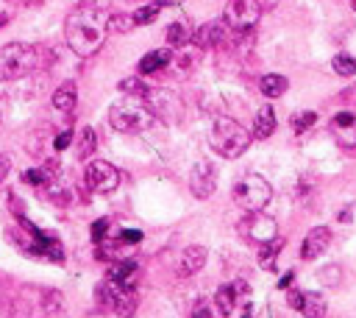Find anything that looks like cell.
<instances>
[{
    "instance_id": "6da1fadb",
    "label": "cell",
    "mask_w": 356,
    "mask_h": 318,
    "mask_svg": "<svg viewBox=\"0 0 356 318\" xmlns=\"http://www.w3.org/2000/svg\"><path fill=\"white\" fill-rule=\"evenodd\" d=\"M106 34H109V28H106V14L101 12V6L81 3L64 20V39H67L70 50L81 59L95 56L103 48Z\"/></svg>"
},
{
    "instance_id": "7a4b0ae2",
    "label": "cell",
    "mask_w": 356,
    "mask_h": 318,
    "mask_svg": "<svg viewBox=\"0 0 356 318\" xmlns=\"http://www.w3.org/2000/svg\"><path fill=\"white\" fill-rule=\"evenodd\" d=\"M42 68V48L12 42L0 48V81H14Z\"/></svg>"
},
{
    "instance_id": "3957f363",
    "label": "cell",
    "mask_w": 356,
    "mask_h": 318,
    "mask_svg": "<svg viewBox=\"0 0 356 318\" xmlns=\"http://www.w3.org/2000/svg\"><path fill=\"white\" fill-rule=\"evenodd\" d=\"M109 123L114 126L117 132H123V135H142V132H148L151 126L156 123V117L145 106V101L139 103L136 95H134V98H123L120 103H114L109 109Z\"/></svg>"
},
{
    "instance_id": "277c9868",
    "label": "cell",
    "mask_w": 356,
    "mask_h": 318,
    "mask_svg": "<svg viewBox=\"0 0 356 318\" xmlns=\"http://www.w3.org/2000/svg\"><path fill=\"white\" fill-rule=\"evenodd\" d=\"M209 140H211V148H215L223 159H237V157H242L248 151L253 137L242 129L234 117H218L215 126H211Z\"/></svg>"
},
{
    "instance_id": "5b68a950",
    "label": "cell",
    "mask_w": 356,
    "mask_h": 318,
    "mask_svg": "<svg viewBox=\"0 0 356 318\" xmlns=\"http://www.w3.org/2000/svg\"><path fill=\"white\" fill-rule=\"evenodd\" d=\"M270 199H273V187H270V181L264 176L245 173V176L237 179V184H234V201L242 210H248V212L264 210L270 204Z\"/></svg>"
},
{
    "instance_id": "8992f818",
    "label": "cell",
    "mask_w": 356,
    "mask_h": 318,
    "mask_svg": "<svg viewBox=\"0 0 356 318\" xmlns=\"http://www.w3.org/2000/svg\"><path fill=\"white\" fill-rule=\"evenodd\" d=\"M98 301H101L109 312H134V307H136L134 282H114V279H106V282L98 288Z\"/></svg>"
},
{
    "instance_id": "52a82bcc",
    "label": "cell",
    "mask_w": 356,
    "mask_h": 318,
    "mask_svg": "<svg viewBox=\"0 0 356 318\" xmlns=\"http://www.w3.org/2000/svg\"><path fill=\"white\" fill-rule=\"evenodd\" d=\"M215 304H218V312L220 315H245V312H251L248 285L242 279H234V282L220 285L218 293H215Z\"/></svg>"
},
{
    "instance_id": "ba28073f",
    "label": "cell",
    "mask_w": 356,
    "mask_h": 318,
    "mask_svg": "<svg viewBox=\"0 0 356 318\" xmlns=\"http://www.w3.org/2000/svg\"><path fill=\"white\" fill-rule=\"evenodd\" d=\"M259 17H262V3H259V0H229L226 12H223L226 26L240 31V34L253 31Z\"/></svg>"
},
{
    "instance_id": "9c48e42d",
    "label": "cell",
    "mask_w": 356,
    "mask_h": 318,
    "mask_svg": "<svg viewBox=\"0 0 356 318\" xmlns=\"http://www.w3.org/2000/svg\"><path fill=\"white\" fill-rule=\"evenodd\" d=\"M142 101H145V106L154 112L156 120H167V123H176L181 117V98L170 90H145V95H142Z\"/></svg>"
},
{
    "instance_id": "30bf717a",
    "label": "cell",
    "mask_w": 356,
    "mask_h": 318,
    "mask_svg": "<svg viewBox=\"0 0 356 318\" xmlns=\"http://www.w3.org/2000/svg\"><path fill=\"white\" fill-rule=\"evenodd\" d=\"M84 176H87V184L95 190V193H114V190L120 187V170L114 165L103 162V159L90 162Z\"/></svg>"
},
{
    "instance_id": "8fae6325",
    "label": "cell",
    "mask_w": 356,
    "mask_h": 318,
    "mask_svg": "<svg viewBox=\"0 0 356 318\" xmlns=\"http://www.w3.org/2000/svg\"><path fill=\"white\" fill-rule=\"evenodd\" d=\"M240 235L259 246V243L273 240V237L278 235V226H275V221H273L270 215H262V210H256V212H251V215L240 223Z\"/></svg>"
},
{
    "instance_id": "7c38bea8",
    "label": "cell",
    "mask_w": 356,
    "mask_h": 318,
    "mask_svg": "<svg viewBox=\"0 0 356 318\" xmlns=\"http://www.w3.org/2000/svg\"><path fill=\"white\" fill-rule=\"evenodd\" d=\"M331 137L339 143V148L356 151V112H339L331 117Z\"/></svg>"
},
{
    "instance_id": "4fadbf2b",
    "label": "cell",
    "mask_w": 356,
    "mask_h": 318,
    "mask_svg": "<svg viewBox=\"0 0 356 318\" xmlns=\"http://www.w3.org/2000/svg\"><path fill=\"white\" fill-rule=\"evenodd\" d=\"M189 187H192V193L198 199H209L211 193H215V187H218V170L200 159L189 173Z\"/></svg>"
},
{
    "instance_id": "5bb4252c",
    "label": "cell",
    "mask_w": 356,
    "mask_h": 318,
    "mask_svg": "<svg viewBox=\"0 0 356 318\" xmlns=\"http://www.w3.org/2000/svg\"><path fill=\"white\" fill-rule=\"evenodd\" d=\"M192 39H195L198 48H218V45H223V42L229 39V26H226V20L203 23V26L192 34Z\"/></svg>"
},
{
    "instance_id": "9a60e30c",
    "label": "cell",
    "mask_w": 356,
    "mask_h": 318,
    "mask_svg": "<svg viewBox=\"0 0 356 318\" xmlns=\"http://www.w3.org/2000/svg\"><path fill=\"white\" fill-rule=\"evenodd\" d=\"M328 243H331V229H328V226H315V229L304 237L301 257H304V260H317V257H323V251L328 248Z\"/></svg>"
},
{
    "instance_id": "2e32d148",
    "label": "cell",
    "mask_w": 356,
    "mask_h": 318,
    "mask_svg": "<svg viewBox=\"0 0 356 318\" xmlns=\"http://www.w3.org/2000/svg\"><path fill=\"white\" fill-rule=\"evenodd\" d=\"M170 61H173L170 45H167V48H156V50H151V53L142 56V61H139V73H142V76H154V73L165 70Z\"/></svg>"
},
{
    "instance_id": "e0dca14e",
    "label": "cell",
    "mask_w": 356,
    "mask_h": 318,
    "mask_svg": "<svg viewBox=\"0 0 356 318\" xmlns=\"http://www.w3.org/2000/svg\"><path fill=\"white\" fill-rule=\"evenodd\" d=\"M206 266V248L203 246H189L181 251V260H178V274L181 277H192Z\"/></svg>"
},
{
    "instance_id": "ac0fdd59",
    "label": "cell",
    "mask_w": 356,
    "mask_h": 318,
    "mask_svg": "<svg viewBox=\"0 0 356 318\" xmlns=\"http://www.w3.org/2000/svg\"><path fill=\"white\" fill-rule=\"evenodd\" d=\"M53 109L56 112H61V115H70L76 109V103H78V87H76V81H64L61 87H56V92H53Z\"/></svg>"
},
{
    "instance_id": "d6986e66",
    "label": "cell",
    "mask_w": 356,
    "mask_h": 318,
    "mask_svg": "<svg viewBox=\"0 0 356 318\" xmlns=\"http://www.w3.org/2000/svg\"><path fill=\"white\" fill-rule=\"evenodd\" d=\"M273 132H275V115H273V106H270V103H264V106L256 112V123H253L251 137H256V140H267Z\"/></svg>"
},
{
    "instance_id": "ffe728a7",
    "label": "cell",
    "mask_w": 356,
    "mask_h": 318,
    "mask_svg": "<svg viewBox=\"0 0 356 318\" xmlns=\"http://www.w3.org/2000/svg\"><path fill=\"white\" fill-rule=\"evenodd\" d=\"M59 162H45L42 168H31V170H25V181L28 184H36V187H50V181L59 176Z\"/></svg>"
},
{
    "instance_id": "44dd1931",
    "label": "cell",
    "mask_w": 356,
    "mask_h": 318,
    "mask_svg": "<svg viewBox=\"0 0 356 318\" xmlns=\"http://www.w3.org/2000/svg\"><path fill=\"white\" fill-rule=\"evenodd\" d=\"M281 248H284V240L278 235L273 240H267V243H259V266L264 271H273L275 268V257H278Z\"/></svg>"
},
{
    "instance_id": "7402d4cb",
    "label": "cell",
    "mask_w": 356,
    "mask_h": 318,
    "mask_svg": "<svg viewBox=\"0 0 356 318\" xmlns=\"http://www.w3.org/2000/svg\"><path fill=\"white\" fill-rule=\"evenodd\" d=\"M287 87H290V81L284 79V76H278V73H267V76H262V81H259V90H262V95H267V98L284 95V92H287Z\"/></svg>"
},
{
    "instance_id": "603a6c76",
    "label": "cell",
    "mask_w": 356,
    "mask_h": 318,
    "mask_svg": "<svg viewBox=\"0 0 356 318\" xmlns=\"http://www.w3.org/2000/svg\"><path fill=\"white\" fill-rule=\"evenodd\" d=\"M134 274H136V263H134V260H117V263L109 268L106 279H114V282H131V279H134Z\"/></svg>"
},
{
    "instance_id": "cb8c5ba5",
    "label": "cell",
    "mask_w": 356,
    "mask_h": 318,
    "mask_svg": "<svg viewBox=\"0 0 356 318\" xmlns=\"http://www.w3.org/2000/svg\"><path fill=\"white\" fill-rule=\"evenodd\" d=\"M95 148H98V137H95V132L90 129V126H84L81 129V135H78V159H90L92 154H95Z\"/></svg>"
},
{
    "instance_id": "d4e9b609",
    "label": "cell",
    "mask_w": 356,
    "mask_h": 318,
    "mask_svg": "<svg viewBox=\"0 0 356 318\" xmlns=\"http://www.w3.org/2000/svg\"><path fill=\"white\" fill-rule=\"evenodd\" d=\"M189 37H192V31H189L184 23H170V26L165 28V39H167L170 48H181Z\"/></svg>"
},
{
    "instance_id": "484cf974",
    "label": "cell",
    "mask_w": 356,
    "mask_h": 318,
    "mask_svg": "<svg viewBox=\"0 0 356 318\" xmlns=\"http://www.w3.org/2000/svg\"><path fill=\"white\" fill-rule=\"evenodd\" d=\"M106 28L109 34H128L131 28H136L131 14H106Z\"/></svg>"
},
{
    "instance_id": "4316f807",
    "label": "cell",
    "mask_w": 356,
    "mask_h": 318,
    "mask_svg": "<svg viewBox=\"0 0 356 318\" xmlns=\"http://www.w3.org/2000/svg\"><path fill=\"white\" fill-rule=\"evenodd\" d=\"M298 312H304V315H326V301H323V296H317V293H304Z\"/></svg>"
},
{
    "instance_id": "83f0119b",
    "label": "cell",
    "mask_w": 356,
    "mask_h": 318,
    "mask_svg": "<svg viewBox=\"0 0 356 318\" xmlns=\"http://www.w3.org/2000/svg\"><path fill=\"white\" fill-rule=\"evenodd\" d=\"M131 17H134V23H136V26H151V23L159 17V3H156V0H151V3L139 6Z\"/></svg>"
},
{
    "instance_id": "f1b7e54d",
    "label": "cell",
    "mask_w": 356,
    "mask_h": 318,
    "mask_svg": "<svg viewBox=\"0 0 356 318\" xmlns=\"http://www.w3.org/2000/svg\"><path fill=\"white\" fill-rule=\"evenodd\" d=\"M293 132L295 135H304V132H309L312 129V126L317 123V115L315 112H301V115H293Z\"/></svg>"
},
{
    "instance_id": "f546056e",
    "label": "cell",
    "mask_w": 356,
    "mask_h": 318,
    "mask_svg": "<svg viewBox=\"0 0 356 318\" xmlns=\"http://www.w3.org/2000/svg\"><path fill=\"white\" fill-rule=\"evenodd\" d=\"M334 70H337L339 76H356V59L348 56V53L334 56Z\"/></svg>"
},
{
    "instance_id": "4dcf8cb0",
    "label": "cell",
    "mask_w": 356,
    "mask_h": 318,
    "mask_svg": "<svg viewBox=\"0 0 356 318\" xmlns=\"http://www.w3.org/2000/svg\"><path fill=\"white\" fill-rule=\"evenodd\" d=\"M145 81H139L136 76H131V79H123L120 81V92H125V95H136V98H142L145 95Z\"/></svg>"
},
{
    "instance_id": "1f68e13d",
    "label": "cell",
    "mask_w": 356,
    "mask_h": 318,
    "mask_svg": "<svg viewBox=\"0 0 356 318\" xmlns=\"http://www.w3.org/2000/svg\"><path fill=\"white\" fill-rule=\"evenodd\" d=\"M12 17H14L12 0H0V28H3L6 23H12Z\"/></svg>"
},
{
    "instance_id": "d6a6232c",
    "label": "cell",
    "mask_w": 356,
    "mask_h": 318,
    "mask_svg": "<svg viewBox=\"0 0 356 318\" xmlns=\"http://www.w3.org/2000/svg\"><path fill=\"white\" fill-rule=\"evenodd\" d=\"M106 232H109V221H95L92 229H90V235H92L95 243H101V240L106 237Z\"/></svg>"
},
{
    "instance_id": "836d02e7",
    "label": "cell",
    "mask_w": 356,
    "mask_h": 318,
    "mask_svg": "<svg viewBox=\"0 0 356 318\" xmlns=\"http://www.w3.org/2000/svg\"><path fill=\"white\" fill-rule=\"evenodd\" d=\"M70 143H73V132H61V135L56 137V143H53V148H56V151H61V148H67Z\"/></svg>"
},
{
    "instance_id": "e575fe53",
    "label": "cell",
    "mask_w": 356,
    "mask_h": 318,
    "mask_svg": "<svg viewBox=\"0 0 356 318\" xmlns=\"http://www.w3.org/2000/svg\"><path fill=\"white\" fill-rule=\"evenodd\" d=\"M142 237V232H136V229H123L120 232V243H136Z\"/></svg>"
},
{
    "instance_id": "d590c367",
    "label": "cell",
    "mask_w": 356,
    "mask_h": 318,
    "mask_svg": "<svg viewBox=\"0 0 356 318\" xmlns=\"http://www.w3.org/2000/svg\"><path fill=\"white\" fill-rule=\"evenodd\" d=\"M9 170H12V162H9V157H0V181H3V179L9 176Z\"/></svg>"
},
{
    "instance_id": "8d00e7d4",
    "label": "cell",
    "mask_w": 356,
    "mask_h": 318,
    "mask_svg": "<svg viewBox=\"0 0 356 318\" xmlns=\"http://www.w3.org/2000/svg\"><path fill=\"white\" fill-rule=\"evenodd\" d=\"M290 282H293V271H290V274H284V277H281V282H278V288H290Z\"/></svg>"
},
{
    "instance_id": "74e56055",
    "label": "cell",
    "mask_w": 356,
    "mask_h": 318,
    "mask_svg": "<svg viewBox=\"0 0 356 318\" xmlns=\"http://www.w3.org/2000/svg\"><path fill=\"white\" fill-rule=\"evenodd\" d=\"M84 3H90V6H101L103 0H84Z\"/></svg>"
},
{
    "instance_id": "f35d334b",
    "label": "cell",
    "mask_w": 356,
    "mask_h": 318,
    "mask_svg": "<svg viewBox=\"0 0 356 318\" xmlns=\"http://www.w3.org/2000/svg\"><path fill=\"white\" fill-rule=\"evenodd\" d=\"M156 3L162 6V3H176V0H156Z\"/></svg>"
},
{
    "instance_id": "ab89813d",
    "label": "cell",
    "mask_w": 356,
    "mask_h": 318,
    "mask_svg": "<svg viewBox=\"0 0 356 318\" xmlns=\"http://www.w3.org/2000/svg\"><path fill=\"white\" fill-rule=\"evenodd\" d=\"M350 9H353V12H356V0H350Z\"/></svg>"
}]
</instances>
